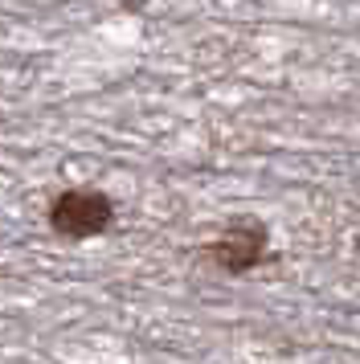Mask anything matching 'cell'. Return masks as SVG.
<instances>
[{
	"mask_svg": "<svg viewBox=\"0 0 360 364\" xmlns=\"http://www.w3.org/2000/svg\"><path fill=\"white\" fill-rule=\"evenodd\" d=\"M46 221L65 242H86L115 225V200L102 188H65L49 200Z\"/></svg>",
	"mask_w": 360,
	"mask_h": 364,
	"instance_id": "cell-1",
	"label": "cell"
},
{
	"mask_svg": "<svg viewBox=\"0 0 360 364\" xmlns=\"http://www.w3.org/2000/svg\"><path fill=\"white\" fill-rule=\"evenodd\" d=\"M266 246H270L266 225L254 221V217H238L205 246V258L217 270H226V274H245V270H254L266 258Z\"/></svg>",
	"mask_w": 360,
	"mask_h": 364,
	"instance_id": "cell-2",
	"label": "cell"
}]
</instances>
